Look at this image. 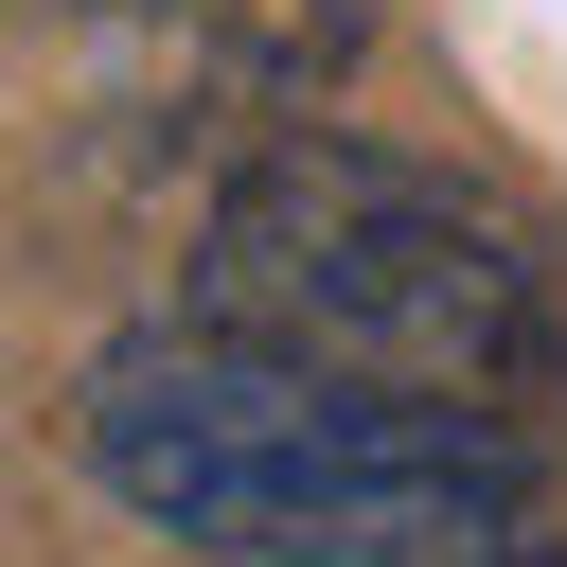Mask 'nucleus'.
<instances>
[{"instance_id":"nucleus-1","label":"nucleus","mask_w":567,"mask_h":567,"mask_svg":"<svg viewBox=\"0 0 567 567\" xmlns=\"http://www.w3.org/2000/svg\"><path fill=\"white\" fill-rule=\"evenodd\" d=\"M71 461L213 567H443L532 532V425L514 408H443L230 319H142L89 354L71 390Z\"/></svg>"},{"instance_id":"nucleus-2","label":"nucleus","mask_w":567,"mask_h":567,"mask_svg":"<svg viewBox=\"0 0 567 567\" xmlns=\"http://www.w3.org/2000/svg\"><path fill=\"white\" fill-rule=\"evenodd\" d=\"M177 301L230 319V337L443 390V408H549L567 390V284H549V248L496 195H461V177H425L390 142H319V124L248 142L195 195Z\"/></svg>"},{"instance_id":"nucleus-3","label":"nucleus","mask_w":567,"mask_h":567,"mask_svg":"<svg viewBox=\"0 0 567 567\" xmlns=\"http://www.w3.org/2000/svg\"><path fill=\"white\" fill-rule=\"evenodd\" d=\"M443 567H567V549H532V532H496V549H443Z\"/></svg>"}]
</instances>
